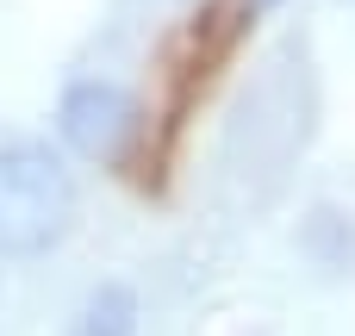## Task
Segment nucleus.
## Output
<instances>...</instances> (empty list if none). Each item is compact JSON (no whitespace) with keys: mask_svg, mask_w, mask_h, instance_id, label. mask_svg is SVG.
Instances as JSON below:
<instances>
[{"mask_svg":"<svg viewBox=\"0 0 355 336\" xmlns=\"http://www.w3.org/2000/svg\"><path fill=\"white\" fill-rule=\"evenodd\" d=\"M75 336H137V293L125 281L94 287L81 318H75Z\"/></svg>","mask_w":355,"mask_h":336,"instance_id":"3","label":"nucleus"},{"mask_svg":"<svg viewBox=\"0 0 355 336\" xmlns=\"http://www.w3.org/2000/svg\"><path fill=\"white\" fill-rule=\"evenodd\" d=\"M75 231V175L37 137L0 143V262L50 256Z\"/></svg>","mask_w":355,"mask_h":336,"instance_id":"1","label":"nucleus"},{"mask_svg":"<svg viewBox=\"0 0 355 336\" xmlns=\"http://www.w3.org/2000/svg\"><path fill=\"white\" fill-rule=\"evenodd\" d=\"M137 131V100L131 87L106 81V75H87V81H69L62 100H56V137L87 156V162H119V150L131 143Z\"/></svg>","mask_w":355,"mask_h":336,"instance_id":"2","label":"nucleus"}]
</instances>
